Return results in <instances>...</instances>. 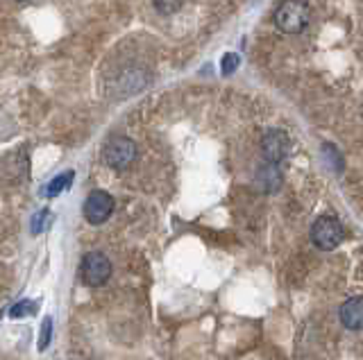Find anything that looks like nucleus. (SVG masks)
<instances>
[{"label": "nucleus", "mask_w": 363, "mask_h": 360, "mask_svg": "<svg viewBox=\"0 0 363 360\" xmlns=\"http://www.w3.org/2000/svg\"><path fill=\"white\" fill-rule=\"evenodd\" d=\"M50 333H53V320H50V317H46L44 320V328H42V349H46L48 347V342H50Z\"/></svg>", "instance_id": "obj_12"}, {"label": "nucleus", "mask_w": 363, "mask_h": 360, "mask_svg": "<svg viewBox=\"0 0 363 360\" xmlns=\"http://www.w3.org/2000/svg\"><path fill=\"white\" fill-rule=\"evenodd\" d=\"M50 218H53V215H50V211H42V213H39L37 218L32 220V231H34V233H42V231L48 227Z\"/></svg>", "instance_id": "obj_11"}, {"label": "nucleus", "mask_w": 363, "mask_h": 360, "mask_svg": "<svg viewBox=\"0 0 363 360\" xmlns=\"http://www.w3.org/2000/svg\"><path fill=\"white\" fill-rule=\"evenodd\" d=\"M261 148H264V154L268 157L270 163H277L288 154L291 141L284 131H268L264 136V143H261Z\"/></svg>", "instance_id": "obj_6"}, {"label": "nucleus", "mask_w": 363, "mask_h": 360, "mask_svg": "<svg viewBox=\"0 0 363 360\" xmlns=\"http://www.w3.org/2000/svg\"><path fill=\"white\" fill-rule=\"evenodd\" d=\"M275 23L281 32L298 34L309 23V7L305 3H284L275 14Z\"/></svg>", "instance_id": "obj_2"}, {"label": "nucleus", "mask_w": 363, "mask_h": 360, "mask_svg": "<svg viewBox=\"0 0 363 360\" xmlns=\"http://www.w3.org/2000/svg\"><path fill=\"white\" fill-rule=\"evenodd\" d=\"M114 213V198L105 191H91L84 202V218L91 224H103Z\"/></svg>", "instance_id": "obj_5"}, {"label": "nucleus", "mask_w": 363, "mask_h": 360, "mask_svg": "<svg viewBox=\"0 0 363 360\" xmlns=\"http://www.w3.org/2000/svg\"><path fill=\"white\" fill-rule=\"evenodd\" d=\"M79 274H82V281L91 288L103 285L109 276H112V263L105 254L100 252H91L82 259V265H79Z\"/></svg>", "instance_id": "obj_4"}, {"label": "nucleus", "mask_w": 363, "mask_h": 360, "mask_svg": "<svg viewBox=\"0 0 363 360\" xmlns=\"http://www.w3.org/2000/svg\"><path fill=\"white\" fill-rule=\"evenodd\" d=\"M340 322L352 331L363 328V297H352L340 306Z\"/></svg>", "instance_id": "obj_7"}, {"label": "nucleus", "mask_w": 363, "mask_h": 360, "mask_svg": "<svg viewBox=\"0 0 363 360\" xmlns=\"http://www.w3.org/2000/svg\"><path fill=\"white\" fill-rule=\"evenodd\" d=\"M70 181H73V172H70V170H68V172H62V174H57V177L46 186V195H48V198H57L59 193L66 191V188L70 186Z\"/></svg>", "instance_id": "obj_8"}, {"label": "nucleus", "mask_w": 363, "mask_h": 360, "mask_svg": "<svg viewBox=\"0 0 363 360\" xmlns=\"http://www.w3.org/2000/svg\"><path fill=\"white\" fill-rule=\"evenodd\" d=\"M238 64H241V57L236 53H227L220 59V70H223V75H231L238 68Z\"/></svg>", "instance_id": "obj_9"}, {"label": "nucleus", "mask_w": 363, "mask_h": 360, "mask_svg": "<svg viewBox=\"0 0 363 360\" xmlns=\"http://www.w3.org/2000/svg\"><path fill=\"white\" fill-rule=\"evenodd\" d=\"M155 7L161 9V12H175V9H179L182 5L179 3H157Z\"/></svg>", "instance_id": "obj_13"}, {"label": "nucleus", "mask_w": 363, "mask_h": 360, "mask_svg": "<svg viewBox=\"0 0 363 360\" xmlns=\"http://www.w3.org/2000/svg\"><path fill=\"white\" fill-rule=\"evenodd\" d=\"M103 157L107 161L109 168L114 170H125L132 166V161L136 159V146L132 139L127 136H116L105 146Z\"/></svg>", "instance_id": "obj_3"}, {"label": "nucleus", "mask_w": 363, "mask_h": 360, "mask_svg": "<svg viewBox=\"0 0 363 360\" xmlns=\"http://www.w3.org/2000/svg\"><path fill=\"white\" fill-rule=\"evenodd\" d=\"M37 311V304L34 302H18L14 308H12V311H9V315H12V317H25V315H32Z\"/></svg>", "instance_id": "obj_10"}, {"label": "nucleus", "mask_w": 363, "mask_h": 360, "mask_svg": "<svg viewBox=\"0 0 363 360\" xmlns=\"http://www.w3.org/2000/svg\"><path fill=\"white\" fill-rule=\"evenodd\" d=\"M343 238H345V229H343V224L336 215H320L314 222V227H311V240L325 252L336 250L343 243Z\"/></svg>", "instance_id": "obj_1"}]
</instances>
